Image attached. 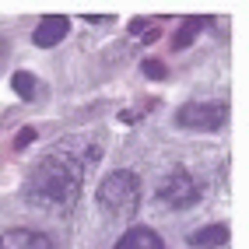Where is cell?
Segmentation results:
<instances>
[{
  "mask_svg": "<svg viewBox=\"0 0 249 249\" xmlns=\"http://www.w3.org/2000/svg\"><path fill=\"white\" fill-rule=\"evenodd\" d=\"M0 249H53V246L36 228H7L0 235Z\"/></svg>",
  "mask_w": 249,
  "mask_h": 249,
  "instance_id": "cell-6",
  "label": "cell"
},
{
  "mask_svg": "<svg viewBox=\"0 0 249 249\" xmlns=\"http://www.w3.org/2000/svg\"><path fill=\"white\" fill-rule=\"evenodd\" d=\"M11 88L18 91V95L25 98V102H32V98H39V81L32 77L28 71H18V74H14V77H11Z\"/></svg>",
  "mask_w": 249,
  "mask_h": 249,
  "instance_id": "cell-9",
  "label": "cell"
},
{
  "mask_svg": "<svg viewBox=\"0 0 249 249\" xmlns=\"http://www.w3.org/2000/svg\"><path fill=\"white\" fill-rule=\"evenodd\" d=\"M158 200L165 207H172V211H182V207H193L196 200H200V186H196V179L190 172H169V176H161L158 179Z\"/></svg>",
  "mask_w": 249,
  "mask_h": 249,
  "instance_id": "cell-3",
  "label": "cell"
},
{
  "mask_svg": "<svg viewBox=\"0 0 249 249\" xmlns=\"http://www.w3.org/2000/svg\"><path fill=\"white\" fill-rule=\"evenodd\" d=\"M32 141H36V130H32V126H25V130H21V134H18V137H14V147H28Z\"/></svg>",
  "mask_w": 249,
  "mask_h": 249,
  "instance_id": "cell-12",
  "label": "cell"
},
{
  "mask_svg": "<svg viewBox=\"0 0 249 249\" xmlns=\"http://www.w3.org/2000/svg\"><path fill=\"white\" fill-rule=\"evenodd\" d=\"M144 74L161 81V77H165V63H161V60H144Z\"/></svg>",
  "mask_w": 249,
  "mask_h": 249,
  "instance_id": "cell-11",
  "label": "cell"
},
{
  "mask_svg": "<svg viewBox=\"0 0 249 249\" xmlns=\"http://www.w3.org/2000/svg\"><path fill=\"white\" fill-rule=\"evenodd\" d=\"M4 53H7V46H4V39H0V60H4Z\"/></svg>",
  "mask_w": 249,
  "mask_h": 249,
  "instance_id": "cell-13",
  "label": "cell"
},
{
  "mask_svg": "<svg viewBox=\"0 0 249 249\" xmlns=\"http://www.w3.org/2000/svg\"><path fill=\"white\" fill-rule=\"evenodd\" d=\"M81 182H85V169L77 161H71L63 151L46 155L25 179V200L32 207L46 211H67L77 204Z\"/></svg>",
  "mask_w": 249,
  "mask_h": 249,
  "instance_id": "cell-1",
  "label": "cell"
},
{
  "mask_svg": "<svg viewBox=\"0 0 249 249\" xmlns=\"http://www.w3.org/2000/svg\"><path fill=\"white\" fill-rule=\"evenodd\" d=\"M228 120V106H214V102H190L176 112V123L186 130H218Z\"/></svg>",
  "mask_w": 249,
  "mask_h": 249,
  "instance_id": "cell-4",
  "label": "cell"
},
{
  "mask_svg": "<svg viewBox=\"0 0 249 249\" xmlns=\"http://www.w3.org/2000/svg\"><path fill=\"white\" fill-rule=\"evenodd\" d=\"M98 207H106L112 218H130L141 207V179L137 172L116 169L98 182Z\"/></svg>",
  "mask_w": 249,
  "mask_h": 249,
  "instance_id": "cell-2",
  "label": "cell"
},
{
  "mask_svg": "<svg viewBox=\"0 0 249 249\" xmlns=\"http://www.w3.org/2000/svg\"><path fill=\"white\" fill-rule=\"evenodd\" d=\"M116 249H161V239L151 228H130L126 235L116 242Z\"/></svg>",
  "mask_w": 249,
  "mask_h": 249,
  "instance_id": "cell-7",
  "label": "cell"
},
{
  "mask_svg": "<svg viewBox=\"0 0 249 249\" xmlns=\"http://www.w3.org/2000/svg\"><path fill=\"white\" fill-rule=\"evenodd\" d=\"M67 28H71V21L63 18V14H49V18L39 21V28H36V36H32V42H36L39 49H49V46H56V42L67 39Z\"/></svg>",
  "mask_w": 249,
  "mask_h": 249,
  "instance_id": "cell-5",
  "label": "cell"
},
{
  "mask_svg": "<svg viewBox=\"0 0 249 249\" xmlns=\"http://www.w3.org/2000/svg\"><path fill=\"white\" fill-rule=\"evenodd\" d=\"M204 25H207V18H190V21H182V25H179V32L172 36V49L190 46V42L196 39V28H204Z\"/></svg>",
  "mask_w": 249,
  "mask_h": 249,
  "instance_id": "cell-10",
  "label": "cell"
},
{
  "mask_svg": "<svg viewBox=\"0 0 249 249\" xmlns=\"http://www.w3.org/2000/svg\"><path fill=\"white\" fill-rule=\"evenodd\" d=\"M225 239H228V228L225 225H207V228H200V231H193V235H190V246L207 249V246H221Z\"/></svg>",
  "mask_w": 249,
  "mask_h": 249,
  "instance_id": "cell-8",
  "label": "cell"
}]
</instances>
